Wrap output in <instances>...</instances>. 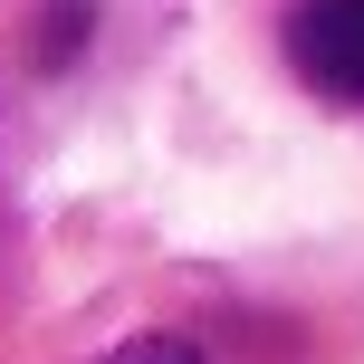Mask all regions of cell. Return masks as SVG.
Wrapping results in <instances>:
<instances>
[{"instance_id":"cell-3","label":"cell","mask_w":364,"mask_h":364,"mask_svg":"<svg viewBox=\"0 0 364 364\" xmlns=\"http://www.w3.org/2000/svg\"><path fill=\"white\" fill-rule=\"evenodd\" d=\"M106 364H211V346H192V336H164V326H154V336H125Z\"/></svg>"},{"instance_id":"cell-1","label":"cell","mask_w":364,"mask_h":364,"mask_svg":"<svg viewBox=\"0 0 364 364\" xmlns=\"http://www.w3.org/2000/svg\"><path fill=\"white\" fill-rule=\"evenodd\" d=\"M288 68L336 106H364V0H297L288 10Z\"/></svg>"},{"instance_id":"cell-2","label":"cell","mask_w":364,"mask_h":364,"mask_svg":"<svg viewBox=\"0 0 364 364\" xmlns=\"http://www.w3.org/2000/svg\"><path fill=\"white\" fill-rule=\"evenodd\" d=\"M96 0H38L29 10V68L38 77H68V68H87V48H96Z\"/></svg>"}]
</instances>
